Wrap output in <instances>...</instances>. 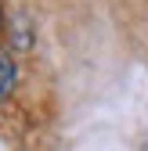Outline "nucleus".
I'll return each mask as SVG.
<instances>
[{"label":"nucleus","mask_w":148,"mask_h":151,"mask_svg":"<svg viewBox=\"0 0 148 151\" xmlns=\"http://www.w3.org/2000/svg\"><path fill=\"white\" fill-rule=\"evenodd\" d=\"M15 83H18V65L7 54H0V101H7L15 93Z\"/></svg>","instance_id":"1"}]
</instances>
